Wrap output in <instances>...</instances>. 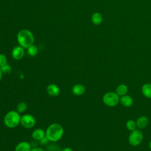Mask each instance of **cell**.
Instances as JSON below:
<instances>
[{"label":"cell","mask_w":151,"mask_h":151,"mask_svg":"<svg viewBox=\"0 0 151 151\" xmlns=\"http://www.w3.org/2000/svg\"><path fill=\"white\" fill-rule=\"evenodd\" d=\"M38 52V49L37 46L34 45H32L27 48V52L28 54L31 57L35 56Z\"/></svg>","instance_id":"18"},{"label":"cell","mask_w":151,"mask_h":151,"mask_svg":"<svg viewBox=\"0 0 151 151\" xmlns=\"http://www.w3.org/2000/svg\"><path fill=\"white\" fill-rule=\"evenodd\" d=\"M31 136L33 139L40 141L45 136V132L42 129H36L32 132Z\"/></svg>","instance_id":"10"},{"label":"cell","mask_w":151,"mask_h":151,"mask_svg":"<svg viewBox=\"0 0 151 151\" xmlns=\"http://www.w3.org/2000/svg\"><path fill=\"white\" fill-rule=\"evenodd\" d=\"M61 151H73V149L71 148V147H66L64 149H63L61 150Z\"/></svg>","instance_id":"24"},{"label":"cell","mask_w":151,"mask_h":151,"mask_svg":"<svg viewBox=\"0 0 151 151\" xmlns=\"http://www.w3.org/2000/svg\"><path fill=\"white\" fill-rule=\"evenodd\" d=\"M120 101L123 106L126 107H130L133 104V99L130 96L127 95L122 96V97L120 98Z\"/></svg>","instance_id":"12"},{"label":"cell","mask_w":151,"mask_h":151,"mask_svg":"<svg viewBox=\"0 0 151 151\" xmlns=\"http://www.w3.org/2000/svg\"><path fill=\"white\" fill-rule=\"evenodd\" d=\"M21 116L17 110H10L4 118V123L8 128H15L20 124Z\"/></svg>","instance_id":"3"},{"label":"cell","mask_w":151,"mask_h":151,"mask_svg":"<svg viewBox=\"0 0 151 151\" xmlns=\"http://www.w3.org/2000/svg\"><path fill=\"white\" fill-rule=\"evenodd\" d=\"M17 41L21 47L24 48H28L34 44V35L29 30L22 29L17 34Z\"/></svg>","instance_id":"2"},{"label":"cell","mask_w":151,"mask_h":151,"mask_svg":"<svg viewBox=\"0 0 151 151\" xmlns=\"http://www.w3.org/2000/svg\"><path fill=\"white\" fill-rule=\"evenodd\" d=\"M91 21L96 25H100L103 21V17L101 14L98 12L93 13L91 16Z\"/></svg>","instance_id":"13"},{"label":"cell","mask_w":151,"mask_h":151,"mask_svg":"<svg viewBox=\"0 0 151 151\" xmlns=\"http://www.w3.org/2000/svg\"><path fill=\"white\" fill-rule=\"evenodd\" d=\"M1 70L3 74H9L12 71V68L11 66L8 64H6L1 68Z\"/></svg>","instance_id":"20"},{"label":"cell","mask_w":151,"mask_h":151,"mask_svg":"<svg viewBox=\"0 0 151 151\" xmlns=\"http://www.w3.org/2000/svg\"><path fill=\"white\" fill-rule=\"evenodd\" d=\"M148 119L145 116H140L136 122V126L140 129H143L147 125Z\"/></svg>","instance_id":"14"},{"label":"cell","mask_w":151,"mask_h":151,"mask_svg":"<svg viewBox=\"0 0 151 151\" xmlns=\"http://www.w3.org/2000/svg\"><path fill=\"white\" fill-rule=\"evenodd\" d=\"M31 151H45V150L43 149L40 147H34L31 149Z\"/></svg>","instance_id":"23"},{"label":"cell","mask_w":151,"mask_h":151,"mask_svg":"<svg viewBox=\"0 0 151 151\" xmlns=\"http://www.w3.org/2000/svg\"><path fill=\"white\" fill-rule=\"evenodd\" d=\"M149 147H150V149H151V141L150 142V143H149Z\"/></svg>","instance_id":"26"},{"label":"cell","mask_w":151,"mask_h":151,"mask_svg":"<svg viewBox=\"0 0 151 151\" xmlns=\"http://www.w3.org/2000/svg\"><path fill=\"white\" fill-rule=\"evenodd\" d=\"M103 101L106 105L110 107H113L118 104L119 101V96L116 93L109 92L103 96Z\"/></svg>","instance_id":"4"},{"label":"cell","mask_w":151,"mask_h":151,"mask_svg":"<svg viewBox=\"0 0 151 151\" xmlns=\"http://www.w3.org/2000/svg\"><path fill=\"white\" fill-rule=\"evenodd\" d=\"M142 93L147 98L151 99V84L147 83L142 87Z\"/></svg>","instance_id":"15"},{"label":"cell","mask_w":151,"mask_h":151,"mask_svg":"<svg viewBox=\"0 0 151 151\" xmlns=\"http://www.w3.org/2000/svg\"><path fill=\"white\" fill-rule=\"evenodd\" d=\"M27 107H28L27 104L25 102L21 101L17 104L16 110L19 113H22L26 111V110L27 109Z\"/></svg>","instance_id":"17"},{"label":"cell","mask_w":151,"mask_h":151,"mask_svg":"<svg viewBox=\"0 0 151 151\" xmlns=\"http://www.w3.org/2000/svg\"><path fill=\"white\" fill-rule=\"evenodd\" d=\"M36 123L35 118L30 114H25L21 116L20 124L25 129L32 128Z\"/></svg>","instance_id":"5"},{"label":"cell","mask_w":151,"mask_h":151,"mask_svg":"<svg viewBox=\"0 0 151 151\" xmlns=\"http://www.w3.org/2000/svg\"><path fill=\"white\" fill-rule=\"evenodd\" d=\"M86 91L85 87L81 84H76L72 87V93L77 96L83 95Z\"/></svg>","instance_id":"11"},{"label":"cell","mask_w":151,"mask_h":151,"mask_svg":"<svg viewBox=\"0 0 151 151\" xmlns=\"http://www.w3.org/2000/svg\"><path fill=\"white\" fill-rule=\"evenodd\" d=\"M64 134L63 126L57 123L50 124L45 130V136L50 142H56L60 140Z\"/></svg>","instance_id":"1"},{"label":"cell","mask_w":151,"mask_h":151,"mask_svg":"<svg viewBox=\"0 0 151 151\" xmlns=\"http://www.w3.org/2000/svg\"><path fill=\"white\" fill-rule=\"evenodd\" d=\"M2 76H3V73H2L1 70V68H0V81L2 80Z\"/></svg>","instance_id":"25"},{"label":"cell","mask_w":151,"mask_h":151,"mask_svg":"<svg viewBox=\"0 0 151 151\" xmlns=\"http://www.w3.org/2000/svg\"><path fill=\"white\" fill-rule=\"evenodd\" d=\"M127 128L131 131H133L136 129V123L133 120H129L126 123Z\"/></svg>","instance_id":"19"},{"label":"cell","mask_w":151,"mask_h":151,"mask_svg":"<svg viewBox=\"0 0 151 151\" xmlns=\"http://www.w3.org/2000/svg\"><path fill=\"white\" fill-rule=\"evenodd\" d=\"M31 145L29 142L22 141L16 145L15 151H31Z\"/></svg>","instance_id":"9"},{"label":"cell","mask_w":151,"mask_h":151,"mask_svg":"<svg viewBox=\"0 0 151 151\" xmlns=\"http://www.w3.org/2000/svg\"><path fill=\"white\" fill-rule=\"evenodd\" d=\"M46 90L48 94L52 97H57L60 93V89L59 87L54 83L48 84Z\"/></svg>","instance_id":"8"},{"label":"cell","mask_w":151,"mask_h":151,"mask_svg":"<svg viewBox=\"0 0 151 151\" xmlns=\"http://www.w3.org/2000/svg\"><path fill=\"white\" fill-rule=\"evenodd\" d=\"M143 139V134L139 130L132 131L129 137V141L131 145L137 146L139 145Z\"/></svg>","instance_id":"6"},{"label":"cell","mask_w":151,"mask_h":151,"mask_svg":"<svg viewBox=\"0 0 151 151\" xmlns=\"http://www.w3.org/2000/svg\"><path fill=\"white\" fill-rule=\"evenodd\" d=\"M7 63V58L5 54H0V68Z\"/></svg>","instance_id":"21"},{"label":"cell","mask_w":151,"mask_h":151,"mask_svg":"<svg viewBox=\"0 0 151 151\" xmlns=\"http://www.w3.org/2000/svg\"><path fill=\"white\" fill-rule=\"evenodd\" d=\"M127 87L124 84H120L116 88V93L119 96H124L127 92Z\"/></svg>","instance_id":"16"},{"label":"cell","mask_w":151,"mask_h":151,"mask_svg":"<svg viewBox=\"0 0 151 151\" xmlns=\"http://www.w3.org/2000/svg\"><path fill=\"white\" fill-rule=\"evenodd\" d=\"M11 55L12 58L15 60H19L22 59L24 55V48L20 45L15 47L12 50Z\"/></svg>","instance_id":"7"},{"label":"cell","mask_w":151,"mask_h":151,"mask_svg":"<svg viewBox=\"0 0 151 151\" xmlns=\"http://www.w3.org/2000/svg\"><path fill=\"white\" fill-rule=\"evenodd\" d=\"M49 142V140L47 139L46 136H45L44 138H42L41 140H40V142L41 143V145H45Z\"/></svg>","instance_id":"22"}]
</instances>
